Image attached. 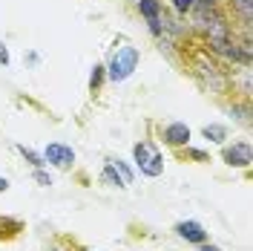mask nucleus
Returning <instances> with one entry per match:
<instances>
[{"label": "nucleus", "instance_id": "obj_1", "mask_svg": "<svg viewBox=\"0 0 253 251\" xmlns=\"http://www.w3.org/2000/svg\"><path fill=\"white\" fill-rule=\"evenodd\" d=\"M135 66H138V49L135 47H121L115 55H112L107 75H110V81H126L132 72H135Z\"/></svg>", "mask_w": 253, "mask_h": 251}, {"label": "nucleus", "instance_id": "obj_2", "mask_svg": "<svg viewBox=\"0 0 253 251\" xmlns=\"http://www.w3.org/2000/svg\"><path fill=\"white\" fill-rule=\"evenodd\" d=\"M135 165H138V171L147 173V176H158V173L164 171V162H161V153H158V147L153 141H138L135 144Z\"/></svg>", "mask_w": 253, "mask_h": 251}, {"label": "nucleus", "instance_id": "obj_3", "mask_svg": "<svg viewBox=\"0 0 253 251\" xmlns=\"http://www.w3.org/2000/svg\"><path fill=\"white\" fill-rule=\"evenodd\" d=\"M43 159H46L49 165H55V168H69L72 162H75V150L72 147H66V144H46V150H43Z\"/></svg>", "mask_w": 253, "mask_h": 251}, {"label": "nucleus", "instance_id": "obj_4", "mask_svg": "<svg viewBox=\"0 0 253 251\" xmlns=\"http://www.w3.org/2000/svg\"><path fill=\"white\" fill-rule=\"evenodd\" d=\"M224 162L227 165H233V168H248L253 162V150L248 141H236L233 147H227L224 150Z\"/></svg>", "mask_w": 253, "mask_h": 251}, {"label": "nucleus", "instance_id": "obj_5", "mask_svg": "<svg viewBox=\"0 0 253 251\" xmlns=\"http://www.w3.org/2000/svg\"><path fill=\"white\" fill-rule=\"evenodd\" d=\"M164 141L167 144H173V147H181V144H187L190 141V127L181 125V122H173V125L164 127Z\"/></svg>", "mask_w": 253, "mask_h": 251}, {"label": "nucleus", "instance_id": "obj_6", "mask_svg": "<svg viewBox=\"0 0 253 251\" xmlns=\"http://www.w3.org/2000/svg\"><path fill=\"white\" fill-rule=\"evenodd\" d=\"M175 231H178V237H184V240H190V243H205L207 240V231L199 225V222H178Z\"/></svg>", "mask_w": 253, "mask_h": 251}, {"label": "nucleus", "instance_id": "obj_7", "mask_svg": "<svg viewBox=\"0 0 253 251\" xmlns=\"http://www.w3.org/2000/svg\"><path fill=\"white\" fill-rule=\"evenodd\" d=\"M135 6H138V12L147 17V23H150V20H161V3H158V0H135Z\"/></svg>", "mask_w": 253, "mask_h": 251}, {"label": "nucleus", "instance_id": "obj_8", "mask_svg": "<svg viewBox=\"0 0 253 251\" xmlns=\"http://www.w3.org/2000/svg\"><path fill=\"white\" fill-rule=\"evenodd\" d=\"M233 3V9H236L239 15H242V20L245 23H251V15H253V0H230Z\"/></svg>", "mask_w": 253, "mask_h": 251}, {"label": "nucleus", "instance_id": "obj_9", "mask_svg": "<svg viewBox=\"0 0 253 251\" xmlns=\"http://www.w3.org/2000/svg\"><path fill=\"white\" fill-rule=\"evenodd\" d=\"M107 162H110L112 168H115V173L121 176V182H124V185H129V182H132V171L126 168V165L121 162V159H107Z\"/></svg>", "mask_w": 253, "mask_h": 251}, {"label": "nucleus", "instance_id": "obj_10", "mask_svg": "<svg viewBox=\"0 0 253 251\" xmlns=\"http://www.w3.org/2000/svg\"><path fill=\"white\" fill-rule=\"evenodd\" d=\"M205 139H210V141H224L227 139V130L221 125H207L205 127Z\"/></svg>", "mask_w": 253, "mask_h": 251}, {"label": "nucleus", "instance_id": "obj_11", "mask_svg": "<svg viewBox=\"0 0 253 251\" xmlns=\"http://www.w3.org/2000/svg\"><path fill=\"white\" fill-rule=\"evenodd\" d=\"M17 150H20V153H23V156H26V162H32V165H35V168H43V165H46V159H43V156H38V153H35V150H29V147H26V144H17Z\"/></svg>", "mask_w": 253, "mask_h": 251}, {"label": "nucleus", "instance_id": "obj_12", "mask_svg": "<svg viewBox=\"0 0 253 251\" xmlns=\"http://www.w3.org/2000/svg\"><path fill=\"white\" fill-rule=\"evenodd\" d=\"M101 182H107V185H124L121 176L115 173V168H112L110 162H107V168H104V173H101Z\"/></svg>", "mask_w": 253, "mask_h": 251}, {"label": "nucleus", "instance_id": "obj_13", "mask_svg": "<svg viewBox=\"0 0 253 251\" xmlns=\"http://www.w3.org/2000/svg\"><path fill=\"white\" fill-rule=\"evenodd\" d=\"M104 69H107V66H101V63H95L92 66V75H89V87H92V90L101 87V81H104Z\"/></svg>", "mask_w": 253, "mask_h": 251}, {"label": "nucleus", "instance_id": "obj_14", "mask_svg": "<svg viewBox=\"0 0 253 251\" xmlns=\"http://www.w3.org/2000/svg\"><path fill=\"white\" fill-rule=\"evenodd\" d=\"M173 3H175V9H178V12H187V9L196 6V0H173Z\"/></svg>", "mask_w": 253, "mask_h": 251}, {"label": "nucleus", "instance_id": "obj_15", "mask_svg": "<svg viewBox=\"0 0 253 251\" xmlns=\"http://www.w3.org/2000/svg\"><path fill=\"white\" fill-rule=\"evenodd\" d=\"M35 179H38L41 185H52V179H49V176H46V173H43V171H41V168L35 171Z\"/></svg>", "mask_w": 253, "mask_h": 251}, {"label": "nucleus", "instance_id": "obj_16", "mask_svg": "<svg viewBox=\"0 0 253 251\" xmlns=\"http://www.w3.org/2000/svg\"><path fill=\"white\" fill-rule=\"evenodd\" d=\"M0 63H3V66L9 63V49L3 47V44H0Z\"/></svg>", "mask_w": 253, "mask_h": 251}, {"label": "nucleus", "instance_id": "obj_17", "mask_svg": "<svg viewBox=\"0 0 253 251\" xmlns=\"http://www.w3.org/2000/svg\"><path fill=\"white\" fill-rule=\"evenodd\" d=\"M190 156H193V159H199V162H202V159H207L205 153H202V150H190Z\"/></svg>", "mask_w": 253, "mask_h": 251}, {"label": "nucleus", "instance_id": "obj_18", "mask_svg": "<svg viewBox=\"0 0 253 251\" xmlns=\"http://www.w3.org/2000/svg\"><path fill=\"white\" fill-rule=\"evenodd\" d=\"M3 190H9V179H3V176H0V193H3Z\"/></svg>", "mask_w": 253, "mask_h": 251}, {"label": "nucleus", "instance_id": "obj_19", "mask_svg": "<svg viewBox=\"0 0 253 251\" xmlns=\"http://www.w3.org/2000/svg\"><path fill=\"white\" fill-rule=\"evenodd\" d=\"M202 3H210V6H213V3H216V0H202Z\"/></svg>", "mask_w": 253, "mask_h": 251}]
</instances>
